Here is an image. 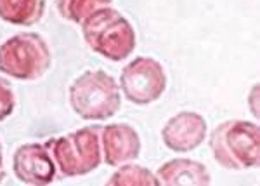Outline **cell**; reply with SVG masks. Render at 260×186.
<instances>
[{"instance_id":"cell-1","label":"cell","mask_w":260,"mask_h":186,"mask_svg":"<svg viewBox=\"0 0 260 186\" xmlns=\"http://www.w3.org/2000/svg\"><path fill=\"white\" fill-rule=\"evenodd\" d=\"M87 45L110 61H123L136 49V32L116 9L103 7L82 21Z\"/></svg>"},{"instance_id":"cell-2","label":"cell","mask_w":260,"mask_h":186,"mask_svg":"<svg viewBox=\"0 0 260 186\" xmlns=\"http://www.w3.org/2000/svg\"><path fill=\"white\" fill-rule=\"evenodd\" d=\"M210 150L217 162L231 171H245L260 164V129L246 120H228L210 136Z\"/></svg>"},{"instance_id":"cell-3","label":"cell","mask_w":260,"mask_h":186,"mask_svg":"<svg viewBox=\"0 0 260 186\" xmlns=\"http://www.w3.org/2000/svg\"><path fill=\"white\" fill-rule=\"evenodd\" d=\"M73 112L85 120H106L121 107L116 80L103 70L85 71L70 87Z\"/></svg>"},{"instance_id":"cell-4","label":"cell","mask_w":260,"mask_h":186,"mask_svg":"<svg viewBox=\"0 0 260 186\" xmlns=\"http://www.w3.org/2000/svg\"><path fill=\"white\" fill-rule=\"evenodd\" d=\"M101 129L103 127H83L49 143L50 155L62 174L70 177L83 176L99 167L103 160Z\"/></svg>"},{"instance_id":"cell-5","label":"cell","mask_w":260,"mask_h":186,"mask_svg":"<svg viewBox=\"0 0 260 186\" xmlns=\"http://www.w3.org/2000/svg\"><path fill=\"white\" fill-rule=\"evenodd\" d=\"M50 68V50L37 33H19L0 47V70L21 80H35Z\"/></svg>"},{"instance_id":"cell-6","label":"cell","mask_w":260,"mask_h":186,"mask_svg":"<svg viewBox=\"0 0 260 186\" xmlns=\"http://www.w3.org/2000/svg\"><path fill=\"white\" fill-rule=\"evenodd\" d=\"M120 87L134 104H151L161 98L167 87L165 70L156 59L139 56L130 61L120 75Z\"/></svg>"},{"instance_id":"cell-7","label":"cell","mask_w":260,"mask_h":186,"mask_svg":"<svg viewBox=\"0 0 260 186\" xmlns=\"http://www.w3.org/2000/svg\"><path fill=\"white\" fill-rule=\"evenodd\" d=\"M207 136V122L200 113L180 112L172 117L161 130L163 143L172 151L186 153L198 148Z\"/></svg>"},{"instance_id":"cell-8","label":"cell","mask_w":260,"mask_h":186,"mask_svg":"<svg viewBox=\"0 0 260 186\" xmlns=\"http://www.w3.org/2000/svg\"><path fill=\"white\" fill-rule=\"evenodd\" d=\"M101 153L111 167L136 160L141 153V139L127 124H111L101 129Z\"/></svg>"},{"instance_id":"cell-9","label":"cell","mask_w":260,"mask_h":186,"mask_svg":"<svg viewBox=\"0 0 260 186\" xmlns=\"http://www.w3.org/2000/svg\"><path fill=\"white\" fill-rule=\"evenodd\" d=\"M12 167L18 179L26 184H47L56 176V166L49 148L39 143L21 146L14 155Z\"/></svg>"},{"instance_id":"cell-10","label":"cell","mask_w":260,"mask_h":186,"mask_svg":"<svg viewBox=\"0 0 260 186\" xmlns=\"http://www.w3.org/2000/svg\"><path fill=\"white\" fill-rule=\"evenodd\" d=\"M158 184L165 186H208L210 174L203 164L189 158H175L156 171Z\"/></svg>"},{"instance_id":"cell-11","label":"cell","mask_w":260,"mask_h":186,"mask_svg":"<svg viewBox=\"0 0 260 186\" xmlns=\"http://www.w3.org/2000/svg\"><path fill=\"white\" fill-rule=\"evenodd\" d=\"M45 0H0V18L14 24H33L44 14Z\"/></svg>"},{"instance_id":"cell-12","label":"cell","mask_w":260,"mask_h":186,"mask_svg":"<svg viewBox=\"0 0 260 186\" xmlns=\"http://www.w3.org/2000/svg\"><path fill=\"white\" fill-rule=\"evenodd\" d=\"M108 184L111 186H154L158 184V179L149 169H144L134 164H123L118 171L108 179Z\"/></svg>"},{"instance_id":"cell-13","label":"cell","mask_w":260,"mask_h":186,"mask_svg":"<svg viewBox=\"0 0 260 186\" xmlns=\"http://www.w3.org/2000/svg\"><path fill=\"white\" fill-rule=\"evenodd\" d=\"M113 0H57V9L61 16L73 23H82L92 12L110 7Z\"/></svg>"},{"instance_id":"cell-14","label":"cell","mask_w":260,"mask_h":186,"mask_svg":"<svg viewBox=\"0 0 260 186\" xmlns=\"http://www.w3.org/2000/svg\"><path fill=\"white\" fill-rule=\"evenodd\" d=\"M14 110V94H12L9 84L0 78V120L7 118Z\"/></svg>"},{"instance_id":"cell-15","label":"cell","mask_w":260,"mask_h":186,"mask_svg":"<svg viewBox=\"0 0 260 186\" xmlns=\"http://www.w3.org/2000/svg\"><path fill=\"white\" fill-rule=\"evenodd\" d=\"M258 92V86H253V91H251V96H250V107H251V112L253 115H258V108H257V99H255V94Z\"/></svg>"},{"instance_id":"cell-16","label":"cell","mask_w":260,"mask_h":186,"mask_svg":"<svg viewBox=\"0 0 260 186\" xmlns=\"http://www.w3.org/2000/svg\"><path fill=\"white\" fill-rule=\"evenodd\" d=\"M0 179H2V148H0Z\"/></svg>"}]
</instances>
